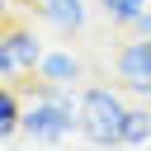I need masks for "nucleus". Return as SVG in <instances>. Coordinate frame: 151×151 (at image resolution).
Segmentation results:
<instances>
[{"mask_svg": "<svg viewBox=\"0 0 151 151\" xmlns=\"http://www.w3.org/2000/svg\"><path fill=\"white\" fill-rule=\"evenodd\" d=\"M71 132H80V94L76 85H52V80H33L28 85V104H24V137L38 146H61Z\"/></svg>", "mask_w": 151, "mask_h": 151, "instance_id": "obj_1", "label": "nucleus"}, {"mask_svg": "<svg viewBox=\"0 0 151 151\" xmlns=\"http://www.w3.org/2000/svg\"><path fill=\"white\" fill-rule=\"evenodd\" d=\"M99 9H104V19H109V24L132 28V19H137L142 9H151V0H99Z\"/></svg>", "mask_w": 151, "mask_h": 151, "instance_id": "obj_9", "label": "nucleus"}, {"mask_svg": "<svg viewBox=\"0 0 151 151\" xmlns=\"http://www.w3.org/2000/svg\"><path fill=\"white\" fill-rule=\"evenodd\" d=\"M14 76H19V66H14L9 47H5V28H0V80H14Z\"/></svg>", "mask_w": 151, "mask_h": 151, "instance_id": "obj_10", "label": "nucleus"}, {"mask_svg": "<svg viewBox=\"0 0 151 151\" xmlns=\"http://www.w3.org/2000/svg\"><path fill=\"white\" fill-rule=\"evenodd\" d=\"M24 132V99L9 80H0V146Z\"/></svg>", "mask_w": 151, "mask_h": 151, "instance_id": "obj_7", "label": "nucleus"}, {"mask_svg": "<svg viewBox=\"0 0 151 151\" xmlns=\"http://www.w3.org/2000/svg\"><path fill=\"white\" fill-rule=\"evenodd\" d=\"M38 19L52 24L57 33H80L90 24V9L85 0H38Z\"/></svg>", "mask_w": 151, "mask_h": 151, "instance_id": "obj_5", "label": "nucleus"}, {"mask_svg": "<svg viewBox=\"0 0 151 151\" xmlns=\"http://www.w3.org/2000/svg\"><path fill=\"white\" fill-rule=\"evenodd\" d=\"M38 76L52 80V85H76V80H85V61L71 47H47L42 61H38Z\"/></svg>", "mask_w": 151, "mask_h": 151, "instance_id": "obj_4", "label": "nucleus"}, {"mask_svg": "<svg viewBox=\"0 0 151 151\" xmlns=\"http://www.w3.org/2000/svg\"><path fill=\"white\" fill-rule=\"evenodd\" d=\"M47 151H57V146H47Z\"/></svg>", "mask_w": 151, "mask_h": 151, "instance_id": "obj_13", "label": "nucleus"}, {"mask_svg": "<svg viewBox=\"0 0 151 151\" xmlns=\"http://www.w3.org/2000/svg\"><path fill=\"white\" fill-rule=\"evenodd\" d=\"M132 33H137V38H151V9H142V14L132 19Z\"/></svg>", "mask_w": 151, "mask_h": 151, "instance_id": "obj_11", "label": "nucleus"}, {"mask_svg": "<svg viewBox=\"0 0 151 151\" xmlns=\"http://www.w3.org/2000/svg\"><path fill=\"white\" fill-rule=\"evenodd\" d=\"M142 151H151V142H146V146H142Z\"/></svg>", "mask_w": 151, "mask_h": 151, "instance_id": "obj_12", "label": "nucleus"}, {"mask_svg": "<svg viewBox=\"0 0 151 151\" xmlns=\"http://www.w3.org/2000/svg\"><path fill=\"white\" fill-rule=\"evenodd\" d=\"M123 118H127L123 90H109V85L80 90V137L90 146H123Z\"/></svg>", "mask_w": 151, "mask_h": 151, "instance_id": "obj_2", "label": "nucleus"}, {"mask_svg": "<svg viewBox=\"0 0 151 151\" xmlns=\"http://www.w3.org/2000/svg\"><path fill=\"white\" fill-rule=\"evenodd\" d=\"M151 142V109L146 104H127V118H123V146H146Z\"/></svg>", "mask_w": 151, "mask_h": 151, "instance_id": "obj_8", "label": "nucleus"}, {"mask_svg": "<svg viewBox=\"0 0 151 151\" xmlns=\"http://www.w3.org/2000/svg\"><path fill=\"white\" fill-rule=\"evenodd\" d=\"M5 47H9V57H14V66H19V76H28V71H38V61H42V38L33 33V28H24V24H14V28H5Z\"/></svg>", "mask_w": 151, "mask_h": 151, "instance_id": "obj_6", "label": "nucleus"}, {"mask_svg": "<svg viewBox=\"0 0 151 151\" xmlns=\"http://www.w3.org/2000/svg\"><path fill=\"white\" fill-rule=\"evenodd\" d=\"M113 71L118 80L132 90V94H146L151 99V38H132L113 52Z\"/></svg>", "mask_w": 151, "mask_h": 151, "instance_id": "obj_3", "label": "nucleus"}]
</instances>
